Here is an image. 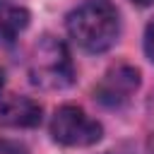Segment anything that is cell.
I'll list each match as a JSON object with an SVG mask.
<instances>
[{
	"label": "cell",
	"mask_w": 154,
	"mask_h": 154,
	"mask_svg": "<svg viewBox=\"0 0 154 154\" xmlns=\"http://www.w3.org/2000/svg\"><path fill=\"white\" fill-rule=\"evenodd\" d=\"M120 31V17L111 0H87L67 14L70 38L87 53L108 51Z\"/></svg>",
	"instance_id": "6da1fadb"
},
{
	"label": "cell",
	"mask_w": 154,
	"mask_h": 154,
	"mask_svg": "<svg viewBox=\"0 0 154 154\" xmlns=\"http://www.w3.org/2000/svg\"><path fill=\"white\" fill-rule=\"evenodd\" d=\"M29 77L43 89H65L75 79V67L63 41L43 36L29 60Z\"/></svg>",
	"instance_id": "7a4b0ae2"
},
{
	"label": "cell",
	"mask_w": 154,
	"mask_h": 154,
	"mask_svg": "<svg viewBox=\"0 0 154 154\" xmlns=\"http://www.w3.org/2000/svg\"><path fill=\"white\" fill-rule=\"evenodd\" d=\"M51 135L58 144L65 147H91L101 140L103 128L84 108L65 103L51 118Z\"/></svg>",
	"instance_id": "3957f363"
},
{
	"label": "cell",
	"mask_w": 154,
	"mask_h": 154,
	"mask_svg": "<svg viewBox=\"0 0 154 154\" xmlns=\"http://www.w3.org/2000/svg\"><path fill=\"white\" fill-rule=\"evenodd\" d=\"M137 89H140V70L132 65H116L101 77L94 96L99 103H103L108 108H118V106L128 103Z\"/></svg>",
	"instance_id": "277c9868"
},
{
	"label": "cell",
	"mask_w": 154,
	"mask_h": 154,
	"mask_svg": "<svg viewBox=\"0 0 154 154\" xmlns=\"http://www.w3.org/2000/svg\"><path fill=\"white\" fill-rule=\"evenodd\" d=\"M0 123L7 128H36L41 123V103L31 96H5L0 101Z\"/></svg>",
	"instance_id": "5b68a950"
},
{
	"label": "cell",
	"mask_w": 154,
	"mask_h": 154,
	"mask_svg": "<svg viewBox=\"0 0 154 154\" xmlns=\"http://www.w3.org/2000/svg\"><path fill=\"white\" fill-rule=\"evenodd\" d=\"M29 26V12L19 5L0 0V46H10Z\"/></svg>",
	"instance_id": "8992f818"
},
{
	"label": "cell",
	"mask_w": 154,
	"mask_h": 154,
	"mask_svg": "<svg viewBox=\"0 0 154 154\" xmlns=\"http://www.w3.org/2000/svg\"><path fill=\"white\" fill-rule=\"evenodd\" d=\"M144 53H147V58L154 63V19L147 24V29H144Z\"/></svg>",
	"instance_id": "52a82bcc"
},
{
	"label": "cell",
	"mask_w": 154,
	"mask_h": 154,
	"mask_svg": "<svg viewBox=\"0 0 154 154\" xmlns=\"http://www.w3.org/2000/svg\"><path fill=\"white\" fill-rule=\"evenodd\" d=\"M0 154H26V149L19 142L12 140H0Z\"/></svg>",
	"instance_id": "ba28073f"
},
{
	"label": "cell",
	"mask_w": 154,
	"mask_h": 154,
	"mask_svg": "<svg viewBox=\"0 0 154 154\" xmlns=\"http://www.w3.org/2000/svg\"><path fill=\"white\" fill-rule=\"evenodd\" d=\"M130 2H135L137 7H149V5H154V0H130Z\"/></svg>",
	"instance_id": "9c48e42d"
},
{
	"label": "cell",
	"mask_w": 154,
	"mask_h": 154,
	"mask_svg": "<svg viewBox=\"0 0 154 154\" xmlns=\"http://www.w3.org/2000/svg\"><path fill=\"white\" fill-rule=\"evenodd\" d=\"M2 84H5V75H2V70H0V89H2Z\"/></svg>",
	"instance_id": "30bf717a"
},
{
	"label": "cell",
	"mask_w": 154,
	"mask_h": 154,
	"mask_svg": "<svg viewBox=\"0 0 154 154\" xmlns=\"http://www.w3.org/2000/svg\"><path fill=\"white\" fill-rule=\"evenodd\" d=\"M108 154H111V152H108Z\"/></svg>",
	"instance_id": "8fae6325"
}]
</instances>
